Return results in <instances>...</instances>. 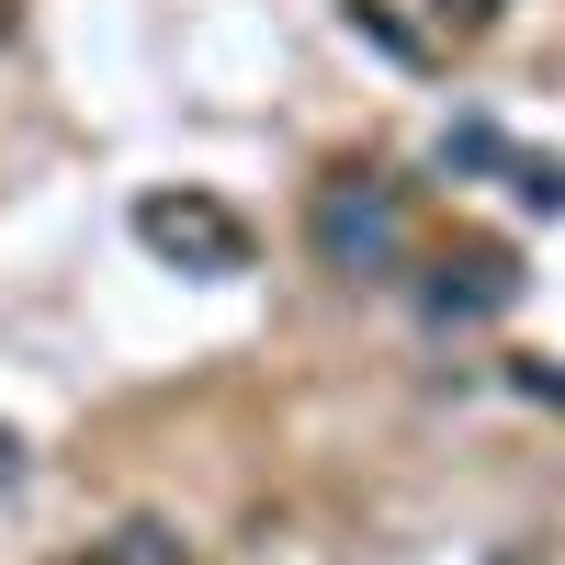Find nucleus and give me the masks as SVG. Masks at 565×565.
<instances>
[{
  "label": "nucleus",
  "mask_w": 565,
  "mask_h": 565,
  "mask_svg": "<svg viewBox=\"0 0 565 565\" xmlns=\"http://www.w3.org/2000/svg\"><path fill=\"white\" fill-rule=\"evenodd\" d=\"M136 226H148V249L193 260V271H238V260H249V226L226 215L215 193H148V204H136Z\"/></svg>",
  "instance_id": "f257e3e1"
},
{
  "label": "nucleus",
  "mask_w": 565,
  "mask_h": 565,
  "mask_svg": "<svg viewBox=\"0 0 565 565\" xmlns=\"http://www.w3.org/2000/svg\"><path fill=\"white\" fill-rule=\"evenodd\" d=\"M90 565H193V554H181V532H159V521H125L114 543H90Z\"/></svg>",
  "instance_id": "f03ea898"
},
{
  "label": "nucleus",
  "mask_w": 565,
  "mask_h": 565,
  "mask_svg": "<svg viewBox=\"0 0 565 565\" xmlns=\"http://www.w3.org/2000/svg\"><path fill=\"white\" fill-rule=\"evenodd\" d=\"M0 476H12V430H0Z\"/></svg>",
  "instance_id": "7ed1b4c3"
},
{
  "label": "nucleus",
  "mask_w": 565,
  "mask_h": 565,
  "mask_svg": "<svg viewBox=\"0 0 565 565\" xmlns=\"http://www.w3.org/2000/svg\"><path fill=\"white\" fill-rule=\"evenodd\" d=\"M0 34H12V0H0Z\"/></svg>",
  "instance_id": "20e7f679"
}]
</instances>
